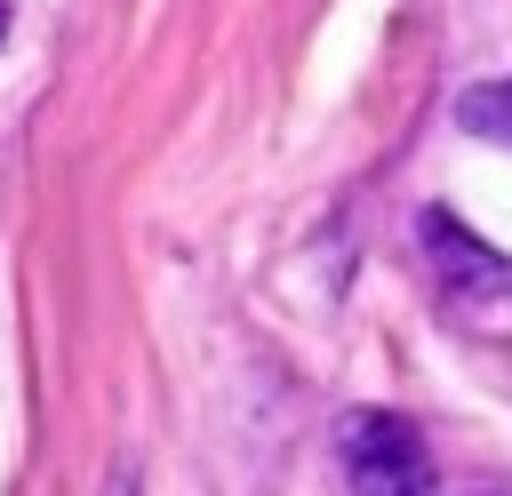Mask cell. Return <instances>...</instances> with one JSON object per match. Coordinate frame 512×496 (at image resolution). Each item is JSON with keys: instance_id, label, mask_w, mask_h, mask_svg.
<instances>
[{"instance_id": "obj_1", "label": "cell", "mask_w": 512, "mask_h": 496, "mask_svg": "<svg viewBox=\"0 0 512 496\" xmlns=\"http://www.w3.org/2000/svg\"><path fill=\"white\" fill-rule=\"evenodd\" d=\"M336 456H344V480H352V496H440L432 448L416 440V424H400V416H384V408H360V416H344V432H336Z\"/></svg>"}, {"instance_id": "obj_3", "label": "cell", "mask_w": 512, "mask_h": 496, "mask_svg": "<svg viewBox=\"0 0 512 496\" xmlns=\"http://www.w3.org/2000/svg\"><path fill=\"white\" fill-rule=\"evenodd\" d=\"M0 32H8V0H0Z\"/></svg>"}, {"instance_id": "obj_2", "label": "cell", "mask_w": 512, "mask_h": 496, "mask_svg": "<svg viewBox=\"0 0 512 496\" xmlns=\"http://www.w3.org/2000/svg\"><path fill=\"white\" fill-rule=\"evenodd\" d=\"M456 120H464L472 136H496V144H512V80H488V88H472V96L456 104Z\"/></svg>"}]
</instances>
